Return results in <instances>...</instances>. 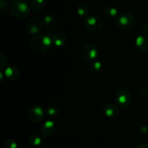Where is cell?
Returning <instances> with one entry per match:
<instances>
[{"mask_svg":"<svg viewBox=\"0 0 148 148\" xmlns=\"http://www.w3.org/2000/svg\"><path fill=\"white\" fill-rule=\"evenodd\" d=\"M28 142L32 146L39 147L42 143V139L38 134L33 133L31 134L28 138Z\"/></svg>","mask_w":148,"mask_h":148,"instance_id":"16","label":"cell"},{"mask_svg":"<svg viewBox=\"0 0 148 148\" xmlns=\"http://www.w3.org/2000/svg\"><path fill=\"white\" fill-rule=\"evenodd\" d=\"M136 23V19L134 15L130 12H125L120 15L116 18V25L119 28L124 30L132 28Z\"/></svg>","mask_w":148,"mask_h":148,"instance_id":"3","label":"cell"},{"mask_svg":"<svg viewBox=\"0 0 148 148\" xmlns=\"http://www.w3.org/2000/svg\"><path fill=\"white\" fill-rule=\"evenodd\" d=\"M38 148H44V147H38Z\"/></svg>","mask_w":148,"mask_h":148,"instance_id":"28","label":"cell"},{"mask_svg":"<svg viewBox=\"0 0 148 148\" xmlns=\"http://www.w3.org/2000/svg\"><path fill=\"white\" fill-rule=\"evenodd\" d=\"M0 7H1V12H4V10L7 9V3H6L5 0H1V1H0Z\"/></svg>","mask_w":148,"mask_h":148,"instance_id":"25","label":"cell"},{"mask_svg":"<svg viewBox=\"0 0 148 148\" xmlns=\"http://www.w3.org/2000/svg\"><path fill=\"white\" fill-rule=\"evenodd\" d=\"M53 44L56 46H62L66 42V36L62 33H56L51 36Z\"/></svg>","mask_w":148,"mask_h":148,"instance_id":"13","label":"cell"},{"mask_svg":"<svg viewBox=\"0 0 148 148\" xmlns=\"http://www.w3.org/2000/svg\"><path fill=\"white\" fill-rule=\"evenodd\" d=\"M46 112L48 114V115L56 116V115H58V113H59V110L58 107H56V106H51V107H49V108L46 110Z\"/></svg>","mask_w":148,"mask_h":148,"instance_id":"20","label":"cell"},{"mask_svg":"<svg viewBox=\"0 0 148 148\" xmlns=\"http://www.w3.org/2000/svg\"><path fill=\"white\" fill-rule=\"evenodd\" d=\"M113 1H119V0H113Z\"/></svg>","mask_w":148,"mask_h":148,"instance_id":"27","label":"cell"},{"mask_svg":"<svg viewBox=\"0 0 148 148\" xmlns=\"http://www.w3.org/2000/svg\"><path fill=\"white\" fill-rule=\"evenodd\" d=\"M115 100L116 104L122 108H126V107H129L132 102L131 94L127 90L125 89H121L117 91Z\"/></svg>","mask_w":148,"mask_h":148,"instance_id":"6","label":"cell"},{"mask_svg":"<svg viewBox=\"0 0 148 148\" xmlns=\"http://www.w3.org/2000/svg\"><path fill=\"white\" fill-rule=\"evenodd\" d=\"M140 94L143 98H148V84L143 86L140 89Z\"/></svg>","mask_w":148,"mask_h":148,"instance_id":"22","label":"cell"},{"mask_svg":"<svg viewBox=\"0 0 148 148\" xmlns=\"http://www.w3.org/2000/svg\"><path fill=\"white\" fill-rule=\"evenodd\" d=\"M46 0H30V7L34 11H40L44 7Z\"/></svg>","mask_w":148,"mask_h":148,"instance_id":"14","label":"cell"},{"mask_svg":"<svg viewBox=\"0 0 148 148\" xmlns=\"http://www.w3.org/2000/svg\"><path fill=\"white\" fill-rule=\"evenodd\" d=\"M77 12L80 17H88L89 13V8L85 4H80L77 8Z\"/></svg>","mask_w":148,"mask_h":148,"instance_id":"17","label":"cell"},{"mask_svg":"<svg viewBox=\"0 0 148 148\" xmlns=\"http://www.w3.org/2000/svg\"><path fill=\"white\" fill-rule=\"evenodd\" d=\"M55 123L52 120H48L42 125L40 128V133L42 136L45 138L49 137L51 136L55 130Z\"/></svg>","mask_w":148,"mask_h":148,"instance_id":"10","label":"cell"},{"mask_svg":"<svg viewBox=\"0 0 148 148\" xmlns=\"http://www.w3.org/2000/svg\"><path fill=\"white\" fill-rule=\"evenodd\" d=\"M3 60H4V62H6V59L4 58V55H0V62H0V68H1V70L4 69V67L6 66V63H7V62H6V63L3 62Z\"/></svg>","mask_w":148,"mask_h":148,"instance_id":"24","label":"cell"},{"mask_svg":"<svg viewBox=\"0 0 148 148\" xmlns=\"http://www.w3.org/2000/svg\"><path fill=\"white\" fill-rule=\"evenodd\" d=\"M51 36L46 34L36 35L30 40V46L36 52H45L51 46Z\"/></svg>","mask_w":148,"mask_h":148,"instance_id":"1","label":"cell"},{"mask_svg":"<svg viewBox=\"0 0 148 148\" xmlns=\"http://www.w3.org/2000/svg\"><path fill=\"white\" fill-rule=\"evenodd\" d=\"M43 23L47 27H53L56 23V19L51 15H47L43 19Z\"/></svg>","mask_w":148,"mask_h":148,"instance_id":"18","label":"cell"},{"mask_svg":"<svg viewBox=\"0 0 148 148\" xmlns=\"http://www.w3.org/2000/svg\"><path fill=\"white\" fill-rule=\"evenodd\" d=\"M4 148H17V144L14 139H8L4 142Z\"/></svg>","mask_w":148,"mask_h":148,"instance_id":"21","label":"cell"},{"mask_svg":"<svg viewBox=\"0 0 148 148\" xmlns=\"http://www.w3.org/2000/svg\"><path fill=\"white\" fill-rule=\"evenodd\" d=\"M98 50L93 44H87L81 49V56L85 61H93L98 57Z\"/></svg>","mask_w":148,"mask_h":148,"instance_id":"5","label":"cell"},{"mask_svg":"<svg viewBox=\"0 0 148 148\" xmlns=\"http://www.w3.org/2000/svg\"><path fill=\"white\" fill-rule=\"evenodd\" d=\"M102 70V64L99 61H94L90 65V71L93 73H98Z\"/></svg>","mask_w":148,"mask_h":148,"instance_id":"19","label":"cell"},{"mask_svg":"<svg viewBox=\"0 0 148 148\" xmlns=\"http://www.w3.org/2000/svg\"><path fill=\"white\" fill-rule=\"evenodd\" d=\"M136 46L143 52H147L148 51V36L145 35L139 36L136 39Z\"/></svg>","mask_w":148,"mask_h":148,"instance_id":"12","label":"cell"},{"mask_svg":"<svg viewBox=\"0 0 148 148\" xmlns=\"http://www.w3.org/2000/svg\"><path fill=\"white\" fill-rule=\"evenodd\" d=\"M85 26L91 32H98L103 28L104 23L101 17L97 15H90L85 20Z\"/></svg>","mask_w":148,"mask_h":148,"instance_id":"4","label":"cell"},{"mask_svg":"<svg viewBox=\"0 0 148 148\" xmlns=\"http://www.w3.org/2000/svg\"><path fill=\"white\" fill-rule=\"evenodd\" d=\"M10 12L15 18L25 19L30 13V8L25 0H14L10 7Z\"/></svg>","mask_w":148,"mask_h":148,"instance_id":"2","label":"cell"},{"mask_svg":"<svg viewBox=\"0 0 148 148\" xmlns=\"http://www.w3.org/2000/svg\"><path fill=\"white\" fill-rule=\"evenodd\" d=\"M46 113L44 109L40 106H33L28 111V118L31 122L38 123L44 118Z\"/></svg>","mask_w":148,"mask_h":148,"instance_id":"8","label":"cell"},{"mask_svg":"<svg viewBox=\"0 0 148 148\" xmlns=\"http://www.w3.org/2000/svg\"><path fill=\"white\" fill-rule=\"evenodd\" d=\"M43 21H40L37 18H33L26 23L25 26V30L29 34L36 35L40 33L43 28Z\"/></svg>","mask_w":148,"mask_h":148,"instance_id":"7","label":"cell"},{"mask_svg":"<svg viewBox=\"0 0 148 148\" xmlns=\"http://www.w3.org/2000/svg\"><path fill=\"white\" fill-rule=\"evenodd\" d=\"M105 15L108 18L111 19V20H114V19L117 18V15H118V11H117L116 8L114 7H108L105 10Z\"/></svg>","mask_w":148,"mask_h":148,"instance_id":"15","label":"cell"},{"mask_svg":"<svg viewBox=\"0 0 148 148\" xmlns=\"http://www.w3.org/2000/svg\"><path fill=\"white\" fill-rule=\"evenodd\" d=\"M148 132V128L147 126H145V125H143V126H141L140 128H139V133H140V134H146V133H147Z\"/></svg>","mask_w":148,"mask_h":148,"instance_id":"23","label":"cell"},{"mask_svg":"<svg viewBox=\"0 0 148 148\" xmlns=\"http://www.w3.org/2000/svg\"><path fill=\"white\" fill-rule=\"evenodd\" d=\"M147 142H148V135H147Z\"/></svg>","mask_w":148,"mask_h":148,"instance_id":"29","label":"cell"},{"mask_svg":"<svg viewBox=\"0 0 148 148\" xmlns=\"http://www.w3.org/2000/svg\"><path fill=\"white\" fill-rule=\"evenodd\" d=\"M120 112L119 106L114 103H108L103 107V113L108 118H115L119 115Z\"/></svg>","mask_w":148,"mask_h":148,"instance_id":"9","label":"cell"},{"mask_svg":"<svg viewBox=\"0 0 148 148\" xmlns=\"http://www.w3.org/2000/svg\"><path fill=\"white\" fill-rule=\"evenodd\" d=\"M4 73L8 79L16 80L20 75V70L14 65H10V66L6 68L4 71Z\"/></svg>","mask_w":148,"mask_h":148,"instance_id":"11","label":"cell"},{"mask_svg":"<svg viewBox=\"0 0 148 148\" xmlns=\"http://www.w3.org/2000/svg\"><path fill=\"white\" fill-rule=\"evenodd\" d=\"M136 148H148L147 145L144 143H139L138 145L136 146Z\"/></svg>","mask_w":148,"mask_h":148,"instance_id":"26","label":"cell"}]
</instances>
